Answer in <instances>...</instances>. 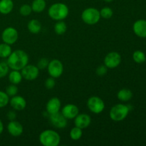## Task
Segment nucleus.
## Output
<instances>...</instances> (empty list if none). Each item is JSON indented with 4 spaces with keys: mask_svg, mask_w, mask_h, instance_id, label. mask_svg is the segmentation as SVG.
I'll return each instance as SVG.
<instances>
[{
    "mask_svg": "<svg viewBox=\"0 0 146 146\" xmlns=\"http://www.w3.org/2000/svg\"><path fill=\"white\" fill-rule=\"evenodd\" d=\"M29 56L22 50H16L11 52L7 58V63L11 70L21 71L24 66L28 64Z\"/></svg>",
    "mask_w": 146,
    "mask_h": 146,
    "instance_id": "obj_1",
    "label": "nucleus"
},
{
    "mask_svg": "<svg viewBox=\"0 0 146 146\" xmlns=\"http://www.w3.org/2000/svg\"><path fill=\"white\" fill-rule=\"evenodd\" d=\"M69 9L64 3L58 2L53 4L48 10V14L51 19L55 21H62L68 15Z\"/></svg>",
    "mask_w": 146,
    "mask_h": 146,
    "instance_id": "obj_2",
    "label": "nucleus"
},
{
    "mask_svg": "<svg viewBox=\"0 0 146 146\" xmlns=\"http://www.w3.org/2000/svg\"><path fill=\"white\" fill-rule=\"evenodd\" d=\"M39 142L44 146H58L61 142V137L54 130H45L39 135Z\"/></svg>",
    "mask_w": 146,
    "mask_h": 146,
    "instance_id": "obj_3",
    "label": "nucleus"
},
{
    "mask_svg": "<svg viewBox=\"0 0 146 146\" xmlns=\"http://www.w3.org/2000/svg\"><path fill=\"white\" fill-rule=\"evenodd\" d=\"M129 112L130 108L128 106L123 104H118L111 108L109 115L111 120L118 122L125 119Z\"/></svg>",
    "mask_w": 146,
    "mask_h": 146,
    "instance_id": "obj_4",
    "label": "nucleus"
},
{
    "mask_svg": "<svg viewBox=\"0 0 146 146\" xmlns=\"http://www.w3.org/2000/svg\"><path fill=\"white\" fill-rule=\"evenodd\" d=\"M101 15L100 11L94 7H89L83 11L81 14V19L88 25H94L100 21Z\"/></svg>",
    "mask_w": 146,
    "mask_h": 146,
    "instance_id": "obj_5",
    "label": "nucleus"
},
{
    "mask_svg": "<svg viewBox=\"0 0 146 146\" xmlns=\"http://www.w3.org/2000/svg\"><path fill=\"white\" fill-rule=\"evenodd\" d=\"M87 107L92 113L99 114L105 109V103L98 96H92L87 101Z\"/></svg>",
    "mask_w": 146,
    "mask_h": 146,
    "instance_id": "obj_6",
    "label": "nucleus"
},
{
    "mask_svg": "<svg viewBox=\"0 0 146 146\" xmlns=\"http://www.w3.org/2000/svg\"><path fill=\"white\" fill-rule=\"evenodd\" d=\"M47 70L50 76L54 78H58L64 72V65L58 59H53L48 63Z\"/></svg>",
    "mask_w": 146,
    "mask_h": 146,
    "instance_id": "obj_7",
    "label": "nucleus"
},
{
    "mask_svg": "<svg viewBox=\"0 0 146 146\" xmlns=\"http://www.w3.org/2000/svg\"><path fill=\"white\" fill-rule=\"evenodd\" d=\"M19 38L17 30L14 27H7L1 33V39L3 42L9 45L15 44Z\"/></svg>",
    "mask_w": 146,
    "mask_h": 146,
    "instance_id": "obj_8",
    "label": "nucleus"
},
{
    "mask_svg": "<svg viewBox=\"0 0 146 146\" xmlns=\"http://www.w3.org/2000/svg\"><path fill=\"white\" fill-rule=\"evenodd\" d=\"M121 63V56L119 53L112 51L107 54L104 58V65L108 68H115Z\"/></svg>",
    "mask_w": 146,
    "mask_h": 146,
    "instance_id": "obj_9",
    "label": "nucleus"
},
{
    "mask_svg": "<svg viewBox=\"0 0 146 146\" xmlns=\"http://www.w3.org/2000/svg\"><path fill=\"white\" fill-rule=\"evenodd\" d=\"M21 71L23 78L27 81H34L36 79L39 75V69L38 67L31 64H27Z\"/></svg>",
    "mask_w": 146,
    "mask_h": 146,
    "instance_id": "obj_10",
    "label": "nucleus"
},
{
    "mask_svg": "<svg viewBox=\"0 0 146 146\" xmlns=\"http://www.w3.org/2000/svg\"><path fill=\"white\" fill-rule=\"evenodd\" d=\"M49 120L53 126L60 129L65 128L68 123V120L63 115L62 113L59 112L51 114L49 116Z\"/></svg>",
    "mask_w": 146,
    "mask_h": 146,
    "instance_id": "obj_11",
    "label": "nucleus"
},
{
    "mask_svg": "<svg viewBox=\"0 0 146 146\" xmlns=\"http://www.w3.org/2000/svg\"><path fill=\"white\" fill-rule=\"evenodd\" d=\"M61 113L67 120L74 119L76 115L79 113V109L77 106L74 104H66L63 107L61 110Z\"/></svg>",
    "mask_w": 146,
    "mask_h": 146,
    "instance_id": "obj_12",
    "label": "nucleus"
},
{
    "mask_svg": "<svg viewBox=\"0 0 146 146\" xmlns=\"http://www.w3.org/2000/svg\"><path fill=\"white\" fill-rule=\"evenodd\" d=\"M7 131L11 136L19 137L23 133L24 128L19 121L14 120V121H10V122L8 123Z\"/></svg>",
    "mask_w": 146,
    "mask_h": 146,
    "instance_id": "obj_13",
    "label": "nucleus"
},
{
    "mask_svg": "<svg viewBox=\"0 0 146 146\" xmlns=\"http://www.w3.org/2000/svg\"><path fill=\"white\" fill-rule=\"evenodd\" d=\"M133 31L137 36L146 38V20L138 19L133 25Z\"/></svg>",
    "mask_w": 146,
    "mask_h": 146,
    "instance_id": "obj_14",
    "label": "nucleus"
},
{
    "mask_svg": "<svg viewBox=\"0 0 146 146\" xmlns=\"http://www.w3.org/2000/svg\"><path fill=\"white\" fill-rule=\"evenodd\" d=\"M91 123V118L89 115L86 113H78L74 118L75 126L78 127L81 129L88 128Z\"/></svg>",
    "mask_w": 146,
    "mask_h": 146,
    "instance_id": "obj_15",
    "label": "nucleus"
},
{
    "mask_svg": "<svg viewBox=\"0 0 146 146\" xmlns=\"http://www.w3.org/2000/svg\"><path fill=\"white\" fill-rule=\"evenodd\" d=\"M61 108V101H60L59 98H56V97H54V98H51V99L48 100V101L46 104V112L49 115L59 112Z\"/></svg>",
    "mask_w": 146,
    "mask_h": 146,
    "instance_id": "obj_16",
    "label": "nucleus"
},
{
    "mask_svg": "<svg viewBox=\"0 0 146 146\" xmlns=\"http://www.w3.org/2000/svg\"><path fill=\"white\" fill-rule=\"evenodd\" d=\"M9 103L13 109L15 111H22L27 106V101L25 98L20 96H14L9 100Z\"/></svg>",
    "mask_w": 146,
    "mask_h": 146,
    "instance_id": "obj_17",
    "label": "nucleus"
},
{
    "mask_svg": "<svg viewBox=\"0 0 146 146\" xmlns=\"http://www.w3.org/2000/svg\"><path fill=\"white\" fill-rule=\"evenodd\" d=\"M14 2L12 0H0V13L2 14H8L13 10Z\"/></svg>",
    "mask_w": 146,
    "mask_h": 146,
    "instance_id": "obj_18",
    "label": "nucleus"
},
{
    "mask_svg": "<svg viewBox=\"0 0 146 146\" xmlns=\"http://www.w3.org/2000/svg\"><path fill=\"white\" fill-rule=\"evenodd\" d=\"M27 28L30 33L33 34H37L41 31V24L38 19H31L28 23Z\"/></svg>",
    "mask_w": 146,
    "mask_h": 146,
    "instance_id": "obj_19",
    "label": "nucleus"
},
{
    "mask_svg": "<svg viewBox=\"0 0 146 146\" xmlns=\"http://www.w3.org/2000/svg\"><path fill=\"white\" fill-rule=\"evenodd\" d=\"M117 97L122 102H128L133 98V92L128 88H122L118 92Z\"/></svg>",
    "mask_w": 146,
    "mask_h": 146,
    "instance_id": "obj_20",
    "label": "nucleus"
},
{
    "mask_svg": "<svg viewBox=\"0 0 146 146\" xmlns=\"http://www.w3.org/2000/svg\"><path fill=\"white\" fill-rule=\"evenodd\" d=\"M23 77L21 75V73L17 70H12L11 72H9V81L12 84H20L22 80Z\"/></svg>",
    "mask_w": 146,
    "mask_h": 146,
    "instance_id": "obj_21",
    "label": "nucleus"
},
{
    "mask_svg": "<svg viewBox=\"0 0 146 146\" xmlns=\"http://www.w3.org/2000/svg\"><path fill=\"white\" fill-rule=\"evenodd\" d=\"M31 9L34 12H42L46 7V2L45 0H34L31 3Z\"/></svg>",
    "mask_w": 146,
    "mask_h": 146,
    "instance_id": "obj_22",
    "label": "nucleus"
},
{
    "mask_svg": "<svg viewBox=\"0 0 146 146\" xmlns=\"http://www.w3.org/2000/svg\"><path fill=\"white\" fill-rule=\"evenodd\" d=\"M12 52L11 45L3 42L0 44V58H7Z\"/></svg>",
    "mask_w": 146,
    "mask_h": 146,
    "instance_id": "obj_23",
    "label": "nucleus"
},
{
    "mask_svg": "<svg viewBox=\"0 0 146 146\" xmlns=\"http://www.w3.org/2000/svg\"><path fill=\"white\" fill-rule=\"evenodd\" d=\"M67 30V25L64 21H58L54 25V31L58 35H62L65 34Z\"/></svg>",
    "mask_w": 146,
    "mask_h": 146,
    "instance_id": "obj_24",
    "label": "nucleus"
},
{
    "mask_svg": "<svg viewBox=\"0 0 146 146\" xmlns=\"http://www.w3.org/2000/svg\"><path fill=\"white\" fill-rule=\"evenodd\" d=\"M133 59L137 64H143L145 61L146 56L143 51L137 50L133 54Z\"/></svg>",
    "mask_w": 146,
    "mask_h": 146,
    "instance_id": "obj_25",
    "label": "nucleus"
},
{
    "mask_svg": "<svg viewBox=\"0 0 146 146\" xmlns=\"http://www.w3.org/2000/svg\"><path fill=\"white\" fill-rule=\"evenodd\" d=\"M83 135V131L81 128H78V127L75 126L74 128H71L70 131V138L74 141H78L80 138L82 137Z\"/></svg>",
    "mask_w": 146,
    "mask_h": 146,
    "instance_id": "obj_26",
    "label": "nucleus"
},
{
    "mask_svg": "<svg viewBox=\"0 0 146 146\" xmlns=\"http://www.w3.org/2000/svg\"><path fill=\"white\" fill-rule=\"evenodd\" d=\"M113 11L111 7H105L104 8L101 9L100 11V15L101 17H103L104 19H110L113 17Z\"/></svg>",
    "mask_w": 146,
    "mask_h": 146,
    "instance_id": "obj_27",
    "label": "nucleus"
},
{
    "mask_svg": "<svg viewBox=\"0 0 146 146\" xmlns=\"http://www.w3.org/2000/svg\"><path fill=\"white\" fill-rule=\"evenodd\" d=\"M9 96L4 91H0V108H4L9 103Z\"/></svg>",
    "mask_w": 146,
    "mask_h": 146,
    "instance_id": "obj_28",
    "label": "nucleus"
},
{
    "mask_svg": "<svg viewBox=\"0 0 146 146\" xmlns=\"http://www.w3.org/2000/svg\"><path fill=\"white\" fill-rule=\"evenodd\" d=\"M9 67L7 62H0V78H3L9 74Z\"/></svg>",
    "mask_w": 146,
    "mask_h": 146,
    "instance_id": "obj_29",
    "label": "nucleus"
},
{
    "mask_svg": "<svg viewBox=\"0 0 146 146\" xmlns=\"http://www.w3.org/2000/svg\"><path fill=\"white\" fill-rule=\"evenodd\" d=\"M5 92L7 93V94L9 97L14 96L17 95V93H18V88H17V85L11 84V85L8 86L6 88Z\"/></svg>",
    "mask_w": 146,
    "mask_h": 146,
    "instance_id": "obj_30",
    "label": "nucleus"
},
{
    "mask_svg": "<svg viewBox=\"0 0 146 146\" xmlns=\"http://www.w3.org/2000/svg\"><path fill=\"white\" fill-rule=\"evenodd\" d=\"M31 12H32V9H31V5H29V4H24L19 9L20 14L24 17L29 16Z\"/></svg>",
    "mask_w": 146,
    "mask_h": 146,
    "instance_id": "obj_31",
    "label": "nucleus"
},
{
    "mask_svg": "<svg viewBox=\"0 0 146 146\" xmlns=\"http://www.w3.org/2000/svg\"><path fill=\"white\" fill-rule=\"evenodd\" d=\"M48 63H49V61H48V58H41L38 60L36 66L38 67V69H44V68H47V66H48Z\"/></svg>",
    "mask_w": 146,
    "mask_h": 146,
    "instance_id": "obj_32",
    "label": "nucleus"
},
{
    "mask_svg": "<svg viewBox=\"0 0 146 146\" xmlns=\"http://www.w3.org/2000/svg\"><path fill=\"white\" fill-rule=\"evenodd\" d=\"M56 86V81L54 78L53 77H49L47 78L45 81V87L48 90H51L54 88Z\"/></svg>",
    "mask_w": 146,
    "mask_h": 146,
    "instance_id": "obj_33",
    "label": "nucleus"
},
{
    "mask_svg": "<svg viewBox=\"0 0 146 146\" xmlns=\"http://www.w3.org/2000/svg\"><path fill=\"white\" fill-rule=\"evenodd\" d=\"M107 71H108V68H107L105 65H101L99 66L96 68V74L98 76H104L106 74Z\"/></svg>",
    "mask_w": 146,
    "mask_h": 146,
    "instance_id": "obj_34",
    "label": "nucleus"
},
{
    "mask_svg": "<svg viewBox=\"0 0 146 146\" xmlns=\"http://www.w3.org/2000/svg\"><path fill=\"white\" fill-rule=\"evenodd\" d=\"M16 117H17V114H16L15 111H9L7 113V118L9 121H14V120H15Z\"/></svg>",
    "mask_w": 146,
    "mask_h": 146,
    "instance_id": "obj_35",
    "label": "nucleus"
},
{
    "mask_svg": "<svg viewBox=\"0 0 146 146\" xmlns=\"http://www.w3.org/2000/svg\"><path fill=\"white\" fill-rule=\"evenodd\" d=\"M3 131H4V124H3L1 120L0 119V135L2 133Z\"/></svg>",
    "mask_w": 146,
    "mask_h": 146,
    "instance_id": "obj_36",
    "label": "nucleus"
},
{
    "mask_svg": "<svg viewBox=\"0 0 146 146\" xmlns=\"http://www.w3.org/2000/svg\"><path fill=\"white\" fill-rule=\"evenodd\" d=\"M104 1H106V2H111V1H113V0H104Z\"/></svg>",
    "mask_w": 146,
    "mask_h": 146,
    "instance_id": "obj_37",
    "label": "nucleus"
},
{
    "mask_svg": "<svg viewBox=\"0 0 146 146\" xmlns=\"http://www.w3.org/2000/svg\"><path fill=\"white\" fill-rule=\"evenodd\" d=\"M145 61H146V60H145Z\"/></svg>",
    "mask_w": 146,
    "mask_h": 146,
    "instance_id": "obj_38",
    "label": "nucleus"
}]
</instances>
